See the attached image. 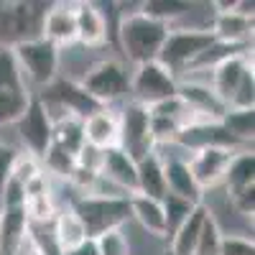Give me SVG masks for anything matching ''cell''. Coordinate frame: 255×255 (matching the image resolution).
Segmentation results:
<instances>
[{"mask_svg":"<svg viewBox=\"0 0 255 255\" xmlns=\"http://www.w3.org/2000/svg\"><path fill=\"white\" fill-rule=\"evenodd\" d=\"M130 220L138 222V227L153 240H166V217L161 199H151L143 194L130 197Z\"/></svg>","mask_w":255,"mask_h":255,"instance_id":"obj_20","label":"cell"},{"mask_svg":"<svg viewBox=\"0 0 255 255\" xmlns=\"http://www.w3.org/2000/svg\"><path fill=\"white\" fill-rule=\"evenodd\" d=\"M220 123L225 125V130L235 138L240 145L250 148V143H253V138H255V110L227 108L225 115L220 118Z\"/></svg>","mask_w":255,"mask_h":255,"instance_id":"obj_25","label":"cell"},{"mask_svg":"<svg viewBox=\"0 0 255 255\" xmlns=\"http://www.w3.org/2000/svg\"><path fill=\"white\" fill-rule=\"evenodd\" d=\"M230 204H232V209H235L240 217L253 220V215H255V186H250V189L240 191V194H235V197L230 199Z\"/></svg>","mask_w":255,"mask_h":255,"instance_id":"obj_37","label":"cell"},{"mask_svg":"<svg viewBox=\"0 0 255 255\" xmlns=\"http://www.w3.org/2000/svg\"><path fill=\"white\" fill-rule=\"evenodd\" d=\"M179 79L168 72L161 61H145L130 72V100L151 108V105L176 95Z\"/></svg>","mask_w":255,"mask_h":255,"instance_id":"obj_7","label":"cell"},{"mask_svg":"<svg viewBox=\"0 0 255 255\" xmlns=\"http://www.w3.org/2000/svg\"><path fill=\"white\" fill-rule=\"evenodd\" d=\"M69 204L92 240L102 232L120 230L130 222V197H74Z\"/></svg>","mask_w":255,"mask_h":255,"instance_id":"obj_4","label":"cell"},{"mask_svg":"<svg viewBox=\"0 0 255 255\" xmlns=\"http://www.w3.org/2000/svg\"><path fill=\"white\" fill-rule=\"evenodd\" d=\"M138 194L151 197V199H161L166 194L163 163L156 151H151L138 161Z\"/></svg>","mask_w":255,"mask_h":255,"instance_id":"obj_23","label":"cell"},{"mask_svg":"<svg viewBox=\"0 0 255 255\" xmlns=\"http://www.w3.org/2000/svg\"><path fill=\"white\" fill-rule=\"evenodd\" d=\"M118 38H120V46L125 59L138 67V64L145 61H156L161 54V46L168 36V26L161 23V20L148 18L145 13L135 10L130 15H123L118 18Z\"/></svg>","mask_w":255,"mask_h":255,"instance_id":"obj_1","label":"cell"},{"mask_svg":"<svg viewBox=\"0 0 255 255\" xmlns=\"http://www.w3.org/2000/svg\"><path fill=\"white\" fill-rule=\"evenodd\" d=\"M220 255H255V243L245 235H222Z\"/></svg>","mask_w":255,"mask_h":255,"instance_id":"obj_36","label":"cell"},{"mask_svg":"<svg viewBox=\"0 0 255 255\" xmlns=\"http://www.w3.org/2000/svg\"><path fill=\"white\" fill-rule=\"evenodd\" d=\"M209 215V207L202 202L194 207V212L186 217V222L168 238V255H194V248H197V238H199V230H202V222L204 217Z\"/></svg>","mask_w":255,"mask_h":255,"instance_id":"obj_22","label":"cell"},{"mask_svg":"<svg viewBox=\"0 0 255 255\" xmlns=\"http://www.w3.org/2000/svg\"><path fill=\"white\" fill-rule=\"evenodd\" d=\"M0 90H15V92H28L20 67L15 61L13 46L0 44Z\"/></svg>","mask_w":255,"mask_h":255,"instance_id":"obj_30","label":"cell"},{"mask_svg":"<svg viewBox=\"0 0 255 255\" xmlns=\"http://www.w3.org/2000/svg\"><path fill=\"white\" fill-rule=\"evenodd\" d=\"M235 153L238 151H232V148H204V151L191 153L186 163H189V171H191V176H194L197 186L202 191H209V189L220 186Z\"/></svg>","mask_w":255,"mask_h":255,"instance_id":"obj_10","label":"cell"},{"mask_svg":"<svg viewBox=\"0 0 255 255\" xmlns=\"http://www.w3.org/2000/svg\"><path fill=\"white\" fill-rule=\"evenodd\" d=\"M51 227H54L51 240H54V248L59 250V255L67 253V250H74L77 245H82L84 240H87V230H84L79 215L74 212V207L69 202L56 209Z\"/></svg>","mask_w":255,"mask_h":255,"instance_id":"obj_19","label":"cell"},{"mask_svg":"<svg viewBox=\"0 0 255 255\" xmlns=\"http://www.w3.org/2000/svg\"><path fill=\"white\" fill-rule=\"evenodd\" d=\"M13 128H15V138L20 143V151L38 161L44 158V153L49 151V145L54 140V123L49 120L44 105L38 102V97L33 92H31L26 113L20 115V120Z\"/></svg>","mask_w":255,"mask_h":255,"instance_id":"obj_8","label":"cell"},{"mask_svg":"<svg viewBox=\"0 0 255 255\" xmlns=\"http://www.w3.org/2000/svg\"><path fill=\"white\" fill-rule=\"evenodd\" d=\"M31 92H15V90H0V130L13 128L20 115L28 108Z\"/></svg>","mask_w":255,"mask_h":255,"instance_id":"obj_29","label":"cell"},{"mask_svg":"<svg viewBox=\"0 0 255 255\" xmlns=\"http://www.w3.org/2000/svg\"><path fill=\"white\" fill-rule=\"evenodd\" d=\"M222 235H225V232L220 230L215 215L209 212V215L204 217V222H202V230H199V238H197L194 255H220Z\"/></svg>","mask_w":255,"mask_h":255,"instance_id":"obj_31","label":"cell"},{"mask_svg":"<svg viewBox=\"0 0 255 255\" xmlns=\"http://www.w3.org/2000/svg\"><path fill=\"white\" fill-rule=\"evenodd\" d=\"M238 5V3H235ZM212 36L222 44H232V46H253V18L232 10H220L212 18Z\"/></svg>","mask_w":255,"mask_h":255,"instance_id":"obj_17","label":"cell"},{"mask_svg":"<svg viewBox=\"0 0 255 255\" xmlns=\"http://www.w3.org/2000/svg\"><path fill=\"white\" fill-rule=\"evenodd\" d=\"M100 176L115 184L128 197L138 194V163L120 148H108L102 151V163H100Z\"/></svg>","mask_w":255,"mask_h":255,"instance_id":"obj_15","label":"cell"},{"mask_svg":"<svg viewBox=\"0 0 255 255\" xmlns=\"http://www.w3.org/2000/svg\"><path fill=\"white\" fill-rule=\"evenodd\" d=\"M97 255H133L130 253V240H128L125 230H108L95 238Z\"/></svg>","mask_w":255,"mask_h":255,"instance_id":"obj_33","label":"cell"},{"mask_svg":"<svg viewBox=\"0 0 255 255\" xmlns=\"http://www.w3.org/2000/svg\"><path fill=\"white\" fill-rule=\"evenodd\" d=\"M38 171H41V161H38V158H33V156H28V153H23V151L15 153V158H13V163H10V179H13V181H18L20 186H23V184H26L28 179H33Z\"/></svg>","mask_w":255,"mask_h":255,"instance_id":"obj_34","label":"cell"},{"mask_svg":"<svg viewBox=\"0 0 255 255\" xmlns=\"http://www.w3.org/2000/svg\"><path fill=\"white\" fill-rule=\"evenodd\" d=\"M54 145L64 148L67 153L77 156L84 148V120L82 118H64L59 123H54Z\"/></svg>","mask_w":255,"mask_h":255,"instance_id":"obj_27","label":"cell"},{"mask_svg":"<svg viewBox=\"0 0 255 255\" xmlns=\"http://www.w3.org/2000/svg\"><path fill=\"white\" fill-rule=\"evenodd\" d=\"M163 163V179H166V191L176 194L181 199H189L194 204H202L204 191L197 186L194 176L189 171V156L186 153H158Z\"/></svg>","mask_w":255,"mask_h":255,"instance_id":"obj_14","label":"cell"},{"mask_svg":"<svg viewBox=\"0 0 255 255\" xmlns=\"http://www.w3.org/2000/svg\"><path fill=\"white\" fill-rule=\"evenodd\" d=\"M250 72H253V51L235 54V56L225 59L222 64H217V67L209 72V87L215 90V95L230 108V102H232V97H235L240 82Z\"/></svg>","mask_w":255,"mask_h":255,"instance_id":"obj_12","label":"cell"},{"mask_svg":"<svg viewBox=\"0 0 255 255\" xmlns=\"http://www.w3.org/2000/svg\"><path fill=\"white\" fill-rule=\"evenodd\" d=\"M230 108H238V110H255V77L253 72L245 74V79L240 82V87L232 97Z\"/></svg>","mask_w":255,"mask_h":255,"instance_id":"obj_35","label":"cell"},{"mask_svg":"<svg viewBox=\"0 0 255 255\" xmlns=\"http://www.w3.org/2000/svg\"><path fill=\"white\" fill-rule=\"evenodd\" d=\"M28 232L26 207H0V255H18Z\"/></svg>","mask_w":255,"mask_h":255,"instance_id":"obj_18","label":"cell"},{"mask_svg":"<svg viewBox=\"0 0 255 255\" xmlns=\"http://www.w3.org/2000/svg\"><path fill=\"white\" fill-rule=\"evenodd\" d=\"M176 145L181 151H186L189 156L197 151H204V148H232V151H243L245 148L225 130V125L220 120L184 125L176 135Z\"/></svg>","mask_w":255,"mask_h":255,"instance_id":"obj_9","label":"cell"},{"mask_svg":"<svg viewBox=\"0 0 255 255\" xmlns=\"http://www.w3.org/2000/svg\"><path fill=\"white\" fill-rule=\"evenodd\" d=\"M41 168L49 174V179L54 181H64V184H69L74 171H77V156L67 153L64 148L59 145H49V151L44 153V158H41Z\"/></svg>","mask_w":255,"mask_h":255,"instance_id":"obj_26","label":"cell"},{"mask_svg":"<svg viewBox=\"0 0 255 255\" xmlns=\"http://www.w3.org/2000/svg\"><path fill=\"white\" fill-rule=\"evenodd\" d=\"M118 120H120V140L118 148L125 151L135 163L153 151V138H151V115L148 108L125 100V105L118 110Z\"/></svg>","mask_w":255,"mask_h":255,"instance_id":"obj_6","label":"cell"},{"mask_svg":"<svg viewBox=\"0 0 255 255\" xmlns=\"http://www.w3.org/2000/svg\"><path fill=\"white\" fill-rule=\"evenodd\" d=\"M215 41L212 31H189V28H168V36L161 46L156 61L171 72L176 79L189 72V67L197 61V56Z\"/></svg>","mask_w":255,"mask_h":255,"instance_id":"obj_5","label":"cell"},{"mask_svg":"<svg viewBox=\"0 0 255 255\" xmlns=\"http://www.w3.org/2000/svg\"><path fill=\"white\" fill-rule=\"evenodd\" d=\"M38 36L54 44L59 51L77 44V23H74V3H51L41 18Z\"/></svg>","mask_w":255,"mask_h":255,"instance_id":"obj_11","label":"cell"},{"mask_svg":"<svg viewBox=\"0 0 255 255\" xmlns=\"http://www.w3.org/2000/svg\"><path fill=\"white\" fill-rule=\"evenodd\" d=\"M191 5L194 3H181V0H145V3H140V13H145L153 20H161L168 28H174L189 15Z\"/></svg>","mask_w":255,"mask_h":255,"instance_id":"obj_24","label":"cell"},{"mask_svg":"<svg viewBox=\"0 0 255 255\" xmlns=\"http://www.w3.org/2000/svg\"><path fill=\"white\" fill-rule=\"evenodd\" d=\"M120 140V120L115 108H100L90 118H84V143L97 148V151H108L115 148Z\"/></svg>","mask_w":255,"mask_h":255,"instance_id":"obj_16","label":"cell"},{"mask_svg":"<svg viewBox=\"0 0 255 255\" xmlns=\"http://www.w3.org/2000/svg\"><path fill=\"white\" fill-rule=\"evenodd\" d=\"M61 255H97V245L92 238H87L82 245H77L74 250H67V253H61Z\"/></svg>","mask_w":255,"mask_h":255,"instance_id":"obj_39","label":"cell"},{"mask_svg":"<svg viewBox=\"0 0 255 255\" xmlns=\"http://www.w3.org/2000/svg\"><path fill=\"white\" fill-rule=\"evenodd\" d=\"M26 207V215H28V222L31 225H49L54 222V215H56V199H54V191L51 194H41V197H28L23 202Z\"/></svg>","mask_w":255,"mask_h":255,"instance_id":"obj_32","label":"cell"},{"mask_svg":"<svg viewBox=\"0 0 255 255\" xmlns=\"http://www.w3.org/2000/svg\"><path fill=\"white\" fill-rule=\"evenodd\" d=\"M18 255H59V253L49 250L44 243L38 240V235H36V232H33V227H31V232L26 235V240H23V245H20Z\"/></svg>","mask_w":255,"mask_h":255,"instance_id":"obj_38","label":"cell"},{"mask_svg":"<svg viewBox=\"0 0 255 255\" xmlns=\"http://www.w3.org/2000/svg\"><path fill=\"white\" fill-rule=\"evenodd\" d=\"M161 207H163V217H166V243H168V238L174 235V232L186 222V217L194 212V202H189V199H181V197H176V194H166L161 197Z\"/></svg>","mask_w":255,"mask_h":255,"instance_id":"obj_28","label":"cell"},{"mask_svg":"<svg viewBox=\"0 0 255 255\" xmlns=\"http://www.w3.org/2000/svg\"><path fill=\"white\" fill-rule=\"evenodd\" d=\"M222 184L227 189L230 199L235 194H240V191L255 186V153H253V148H243V151H238L232 156Z\"/></svg>","mask_w":255,"mask_h":255,"instance_id":"obj_21","label":"cell"},{"mask_svg":"<svg viewBox=\"0 0 255 255\" xmlns=\"http://www.w3.org/2000/svg\"><path fill=\"white\" fill-rule=\"evenodd\" d=\"M74 23H77V44L84 49H102L108 44V13L100 3H74Z\"/></svg>","mask_w":255,"mask_h":255,"instance_id":"obj_13","label":"cell"},{"mask_svg":"<svg viewBox=\"0 0 255 255\" xmlns=\"http://www.w3.org/2000/svg\"><path fill=\"white\" fill-rule=\"evenodd\" d=\"M13 54L28 92L31 87L44 90L56 77H61V51L54 44H49L46 38L31 36L26 41H18V44H13Z\"/></svg>","mask_w":255,"mask_h":255,"instance_id":"obj_2","label":"cell"},{"mask_svg":"<svg viewBox=\"0 0 255 255\" xmlns=\"http://www.w3.org/2000/svg\"><path fill=\"white\" fill-rule=\"evenodd\" d=\"M100 108H115L130 95V72L118 59H100L77 79Z\"/></svg>","mask_w":255,"mask_h":255,"instance_id":"obj_3","label":"cell"}]
</instances>
